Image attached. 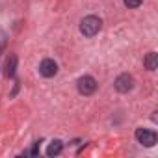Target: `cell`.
<instances>
[{
  "instance_id": "obj_9",
  "label": "cell",
  "mask_w": 158,
  "mask_h": 158,
  "mask_svg": "<svg viewBox=\"0 0 158 158\" xmlns=\"http://www.w3.org/2000/svg\"><path fill=\"white\" fill-rule=\"evenodd\" d=\"M6 45H8V35L4 30H0V54L6 50Z\"/></svg>"
},
{
  "instance_id": "obj_5",
  "label": "cell",
  "mask_w": 158,
  "mask_h": 158,
  "mask_svg": "<svg viewBox=\"0 0 158 158\" xmlns=\"http://www.w3.org/2000/svg\"><path fill=\"white\" fill-rule=\"evenodd\" d=\"M39 73H41V76H45V78H52L56 73H58V63L54 61V60H43L41 63H39Z\"/></svg>"
},
{
  "instance_id": "obj_11",
  "label": "cell",
  "mask_w": 158,
  "mask_h": 158,
  "mask_svg": "<svg viewBox=\"0 0 158 158\" xmlns=\"http://www.w3.org/2000/svg\"><path fill=\"white\" fill-rule=\"evenodd\" d=\"M37 152H39V141H37V143H35V145L32 147V151H30V154H32V156H37Z\"/></svg>"
},
{
  "instance_id": "obj_3",
  "label": "cell",
  "mask_w": 158,
  "mask_h": 158,
  "mask_svg": "<svg viewBox=\"0 0 158 158\" xmlns=\"http://www.w3.org/2000/svg\"><path fill=\"white\" fill-rule=\"evenodd\" d=\"M76 88H78V91H80L82 95H91L97 89V80H95L93 76H89V74L80 76V78H78V82H76Z\"/></svg>"
},
{
  "instance_id": "obj_10",
  "label": "cell",
  "mask_w": 158,
  "mask_h": 158,
  "mask_svg": "<svg viewBox=\"0 0 158 158\" xmlns=\"http://www.w3.org/2000/svg\"><path fill=\"white\" fill-rule=\"evenodd\" d=\"M123 2H125V6H127V8L134 10V8H139V6H141L143 0H123Z\"/></svg>"
},
{
  "instance_id": "obj_7",
  "label": "cell",
  "mask_w": 158,
  "mask_h": 158,
  "mask_svg": "<svg viewBox=\"0 0 158 158\" xmlns=\"http://www.w3.org/2000/svg\"><path fill=\"white\" fill-rule=\"evenodd\" d=\"M143 65H145V69L154 71V69L158 67V54H156V52H149V54L145 56V60H143Z\"/></svg>"
},
{
  "instance_id": "obj_6",
  "label": "cell",
  "mask_w": 158,
  "mask_h": 158,
  "mask_svg": "<svg viewBox=\"0 0 158 158\" xmlns=\"http://www.w3.org/2000/svg\"><path fill=\"white\" fill-rule=\"evenodd\" d=\"M15 69H17V56L15 54H10V58L6 60V76L8 78H13L15 76Z\"/></svg>"
},
{
  "instance_id": "obj_4",
  "label": "cell",
  "mask_w": 158,
  "mask_h": 158,
  "mask_svg": "<svg viewBox=\"0 0 158 158\" xmlns=\"http://www.w3.org/2000/svg\"><path fill=\"white\" fill-rule=\"evenodd\" d=\"M115 89L119 91V93H128L132 88H134V78L128 74V73H125V74H119L117 78H115Z\"/></svg>"
},
{
  "instance_id": "obj_2",
  "label": "cell",
  "mask_w": 158,
  "mask_h": 158,
  "mask_svg": "<svg viewBox=\"0 0 158 158\" xmlns=\"http://www.w3.org/2000/svg\"><path fill=\"white\" fill-rule=\"evenodd\" d=\"M136 139L143 145V147H154L156 141H158V136L154 130H149V128H138L136 130Z\"/></svg>"
},
{
  "instance_id": "obj_1",
  "label": "cell",
  "mask_w": 158,
  "mask_h": 158,
  "mask_svg": "<svg viewBox=\"0 0 158 158\" xmlns=\"http://www.w3.org/2000/svg\"><path fill=\"white\" fill-rule=\"evenodd\" d=\"M101 26H102V21H101L99 17H95V15H88V17H84L82 23H80V32H82L86 37H93V35L99 34Z\"/></svg>"
},
{
  "instance_id": "obj_8",
  "label": "cell",
  "mask_w": 158,
  "mask_h": 158,
  "mask_svg": "<svg viewBox=\"0 0 158 158\" xmlns=\"http://www.w3.org/2000/svg\"><path fill=\"white\" fill-rule=\"evenodd\" d=\"M61 151H63V143H61L60 139L50 141V143H48V147H47V154H48V156H58Z\"/></svg>"
}]
</instances>
